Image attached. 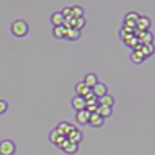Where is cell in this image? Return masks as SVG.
I'll return each instance as SVG.
<instances>
[{
    "label": "cell",
    "mask_w": 155,
    "mask_h": 155,
    "mask_svg": "<svg viewBox=\"0 0 155 155\" xmlns=\"http://www.w3.org/2000/svg\"><path fill=\"white\" fill-rule=\"evenodd\" d=\"M10 30L12 33V35L18 38H22V37H26L29 34V23L23 19H16L11 23L10 26Z\"/></svg>",
    "instance_id": "obj_1"
},
{
    "label": "cell",
    "mask_w": 155,
    "mask_h": 155,
    "mask_svg": "<svg viewBox=\"0 0 155 155\" xmlns=\"http://www.w3.org/2000/svg\"><path fill=\"white\" fill-rule=\"evenodd\" d=\"M16 146L12 140L4 139L0 142V155H15Z\"/></svg>",
    "instance_id": "obj_2"
},
{
    "label": "cell",
    "mask_w": 155,
    "mask_h": 155,
    "mask_svg": "<svg viewBox=\"0 0 155 155\" xmlns=\"http://www.w3.org/2000/svg\"><path fill=\"white\" fill-rule=\"evenodd\" d=\"M121 40H123V42L127 46L132 48V51H140V48H142V42H140V40L135 34L125 35V37H123Z\"/></svg>",
    "instance_id": "obj_3"
},
{
    "label": "cell",
    "mask_w": 155,
    "mask_h": 155,
    "mask_svg": "<svg viewBox=\"0 0 155 155\" xmlns=\"http://www.w3.org/2000/svg\"><path fill=\"white\" fill-rule=\"evenodd\" d=\"M60 150H63L65 154H70V155H74L78 153V148H79V144H76V143L71 142V140H68V137H65L64 140L61 142V144L59 146Z\"/></svg>",
    "instance_id": "obj_4"
},
{
    "label": "cell",
    "mask_w": 155,
    "mask_h": 155,
    "mask_svg": "<svg viewBox=\"0 0 155 155\" xmlns=\"http://www.w3.org/2000/svg\"><path fill=\"white\" fill-rule=\"evenodd\" d=\"M151 27V19L147 15H140L139 19L136 22V30L140 31H148V29Z\"/></svg>",
    "instance_id": "obj_5"
},
{
    "label": "cell",
    "mask_w": 155,
    "mask_h": 155,
    "mask_svg": "<svg viewBox=\"0 0 155 155\" xmlns=\"http://www.w3.org/2000/svg\"><path fill=\"white\" fill-rule=\"evenodd\" d=\"M90 114L91 113L88 112L87 109H82V110H78L75 113V120L78 124H80V125H86V124H88V120H90Z\"/></svg>",
    "instance_id": "obj_6"
},
{
    "label": "cell",
    "mask_w": 155,
    "mask_h": 155,
    "mask_svg": "<svg viewBox=\"0 0 155 155\" xmlns=\"http://www.w3.org/2000/svg\"><path fill=\"white\" fill-rule=\"evenodd\" d=\"M74 128H75V127H74L71 123H68V121H60L56 127V129L59 131V134L63 135V136H68V134H70Z\"/></svg>",
    "instance_id": "obj_7"
},
{
    "label": "cell",
    "mask_w": 155,
    "mask_h": 155,
    "mask_svg": "<svg viewBox=\"0 0 155 155\" xmlns=\"http://www.w3.org/2000/svg\"><path fill=\"white\" fill-rule=\"evenodd\" d=\"M88 124H90L91 127H94V128H101L102 125L105 124V118L101 117V116L98 114V113H91L90 114V120H88Z\"/></svg>",
    "instance_id": "obj_8"
},
{
    "label": "cell",
    "mask_w": 155,
    "mask_h": 155,
    "mask_svg": "<svg viewBox=\"0 0 155 155\" xmlns=\"http://www.w3.org/2000/svg\"><path fill=\"white\" fill-rule=\"evenodd\" d=\"M75 91H76V95L83 97V98H84V97L91 91V88L88 87V86L86 84L83 80H80V82H78L75 84Z\"/></svg>",
    "instance_id": "obj_9"
},
{
    "label": "cell",
    "mask_w": 155,
    "mask_h": 155,
    "mask_svg": "<svg viewBox=\"0 0 155 155\" xmlns=\"http://www.w3.org/2000/svg\"><path fill=\"white\" fill-rule=\"evenodd\" d=\"M91 90H93V93L95 94L97 98L99 99L101 97H104V95H106L107 94V86L105 84V83H102V82H98L93 88H91Z\"/></svg>",
    "instance_id": "obj_10"
},
{
    "label": "cell",
    "mask_w": 155,
    "mask_h": 155,
    "mask_svg": "<svg viewBox=\"0 0 155 155\" xmlns=\"http://www.w3.org/2000/svg\"><path fill=\"white\" fill-rule=\"evenodd\" d=\"M71 106L76 110H82V109H86V99L83 97H79V95H75L72 99H71Z\"/></svg>",
    "instance_id": "obj_11"
},
{
    "label": "cell",
    "mask_w": 155,
    "mask_h": 155,
    "mask_svg": "<svg viewBox=\"0 0 155 155\" xmlns=\"http://www.w3.org/2000/svg\"><path fill=\"white\" fill-rule=\"evenodd\" d=\"M51 23L53 26H61L64 25V16H63L61 11H54L51 14Z\"/></svg>",
    "instance_id": "obj_12"
},
{
    "label": "cell",
    "mask_w": 155,
    "mask_h": 155,
    "mask_svg": "<svg viewBox=\"0 0 155 155\" xmlns=\"http://www.w3.org/2000/svg\"><path fill=\"white\" fill-rule=\"evenodd\" d=\"M68 140H71V142H74V143H76V144H79L80 142L83 140V134L79 131L78 128H74L72 131L68 134Z\"/></svg>",
    "instance_id": "obj_13"
},
{
    "label": "cell",
    "mask_w": 155,
    "mask_h": 155,
    "mask_svg": "<svg viewBox=\"0 0 155 155\" xmlns=\"http://www.w3.org/2000/svg\"><path fill=\"white\" fill-rule=\"evenodd\" d=\"M83 82H84L90 88H93L94 86H95L97 83L99 82V80H98V76H97V74L88 72V74H86V75H84V79H83Z\"/></svg>",
    "instance_id": "obj_14"
},
{
    "label": "cell",
    "mask_w": 155,
    "mask_h": 155,
    "mask_svg": "<svg viewBox=\"0 0 155 155\" xmlns=\"http://www.w3.org/2000/svg\"><path fill=\"white\" fill-rule=\"evenodd\" d=\"M129 59H131V61L134 63V64H140V63H143L146 60V57H144V54L142 53V51H132Z\"/></svg>",
    "instance_id": "obj_15"
},
{
    "label": "cell",
    "mask_w": 155,
    "mask_h": 155,
    "mask_svg": "<svg viewBox=\"0 0 155 155\" xmlns=\"http://www.w3.org/2000/svg\"><path fill=\"white\" fill-rule=\"evenodd\" d=\"M65 33H67V27L64 26V25H61V26H53V29H52V34H53L54 38H65Z\"/></svg>",
    "instance_id": "obj_16"
},
{
    "label": "cell",
    "mask_w": 155,
    "mask_h": 155,
    "mask_svg": "<svg viewBox=\"0 0 155 155\" xmlns=\"http://www.w3.org/2000/svg\"><path fill=\"white\" fill-rule=\"evenodd\" d=\"M142 53L144 54V57H151L155 53V45L154 44H142V48H140Z\"/></svg>",
    "instance_id": "obj_17"
},
{
    "label": "cell",
    "mask_w": 155,
    "mask_h": 155,
    "mask_svg": "<svg viewBox=\"0 0 155 155\" xmlns=\"http://www.w3.org/2000/svg\"><path fill=\"white\" fill-rule=\"evenodd\" d=\"M65 38L70 41H76L80 38V30L75 29V27H70L67 29V33H65Z\"/></svg>",
    "instance_id": "obj_18"
},
{
    "label": "cell",
    "mask_w": 155,
    "mask_h": 155,
    "mask_svg": "<svg viewBox=\"0 0 155 155\" xmlns=\"http://www.w3.org/2000/svg\"><path fill=\"white\" fill-rule=\"evenodd\" d=\"M97 113H98L101 117L106 118V117H109V116L112 114V107L106 106V105H101V104H99L98 105V109H97Z\"/></svg>",
    "instance_id": "obj_19"
},
{
    "label": "cell",
    "mask_w": 155,
    "mask_h": 155,
    "mask_svg": "<svg viewBox=\"0 0 155 155\" xmlns=\"http://www.w3.org/2000/svg\"><path fill=\"white\" fill-rule=\"evenodd\" d=\"M98 101H99V104H101V105H106V106L113 107V105H114V97H113L112 94L107 93L106 95L101 97V98H99Z\"/></svg>",
    "instance_id": "obj_20"
},
{
    "label": "cell",
    "mask_w": 155,
    "mask_h": 155,
    "mask_svg": "<svg viewBox=\"0 0 155 155\" xmlns=\"http://www.w3.org/2000/svg\"><path fill=\"white\" fill-rule=\"evenodd\" d=\"M71 10H72V16L74 18H83V15H84V8H83L82 5H79V4L72 5Z\"/></svg>",
    "instance_id": "obj_21"
},
{
    "label": "cell",
    "mask_w": 155,
    "mask_h": 155,
    "mask_svg": "<svg viewBox=\"0 0 155 155\" xmlns=\"http://www.w3.org/2000/svg\"><path fill=\"white\" fill-rule=\"evenodd\" d=\"M139 12H136V11H128V12L124 15V19L125 21H131V22H137V19H139Z\"/></svg>",
    "instance_id": "obj_22"
},
{
    "label": "cell",
    "mask_w": 155,
    "mask_h": 155,
    "mask_svg": "<svg viewBox=\"0 0 155 155\" xmlns=\"http://www.w3.org/2000/svg\"><path fill=\"white\" fill-rule=\"evenodd\" d=\"M84 26H86L84 16H83V18H75V23H74V27H75V29L80 30V29H83Z\"/></svg>",
    "instance_id": "obj_23"
},
{
    "label": "cell",
    "mask_w": 155,
    "mask_h": 155,
    "mask_svg": "<svg viewBox=\"0 0 155 155\" xmlns=\"http://www.w3.org/2000/svg\"><path fill=\"white\" fill-rule=\"evenodd\" d=\"M61 14H63V16H64V19L74 18V16H72V10H71V7H64V8L61 10Z\"/></svg>",
    "instance_id": "obj_24"
},
{
    "label": "cell",
    "mask_w": 155,
    "mask_h": 155,
    "mask_svg": "<svg viewBox=\"0 0 155 155\" xmlns=\"http://www.w3.org/2000/svg\"><path fill=\"white\" fill-rule=\"evenodd\" d=\"M8 110V102L5 99H0V114H4Z\"/></svg>",
    "instance_id": "obj_25"
},
{
    "label": "cell",
    "mask_w": 155,
    "mask_h": 155,
    "mask_svg": "<svg viewBox=\"0 0 155 155\" xmlns=\"http://www.w3.org/2000/svg\"><path fill=\"white\" fill-rule=\"evenodd\" d=\"M123 25H124V26L131 27V29H136V22H131V21H125V19H124Z\"/></svg>",
    "instance_id": "obj_26"
},
{
    "label": "cell",
    "mask_w": 155,
    "mask_h": 155,
    "mask_svg": "<svg viewBox=\"0 0 155 155\" xmlns=\"http://www.w3.org/2000/svg\"><path fill=\"white\" fill-rule=\"evenodd\" d=\"M94 98H97V97H95V94L93 93V90H91L90 93H88L87 95L84 97V99H86V101H90V99H94Z\"/></svg>",
    "instance_id": "obj_27"
}]
</instances>
